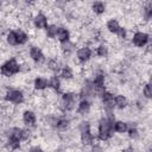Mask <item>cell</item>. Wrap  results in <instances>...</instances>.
I'll use <instances>...</instances> for the list:
<instances>
[{"label":"cell","mask_w":152,"mask_h":152,"mask_svg":"<svg viewBox=\"0 0 152 152\" xmlns=\"http://www.w3.org/2000/svg\"><path fill=\"white\" fill-rule=\"evenodd\" d=\"M15 33H17V40H18V45H26L28 42H30V34L24 31L23 28L18 27L15 30Z\"/></svg>","instance_id":"obj_20"},{"label":"cell","mask_w":152,"mask_h":152,"mask_svg":"<svg viewBox=\"0 0 152 152\" xmlns=\"http://www.w3.org/2000/svg\"><path fill=\"white\" fill-rule=\"evenodd\" d=\"M28 152H45L40 146H38V145H34V146H31L30 147V150H28Z\"/></svg>","instance_id":"obj_32"},{"label":"cell","mask_w":152,"mask_h":152,"mask_svg":"<svg viewBox=\"0 0 152 152\" xmlns=\"http://www.w3.org/2000/svg\"><path fill=\"white\" fill-rule=\"evenodd\" d=\"M5 40H6L7 45H10V46H17V45H18V40H17L15 30H8V31L6 32Z\"/></svg>","instance_id":"obj_22"},{"label":"cell","mask_w":152,"mask_h":152,"mask_svg":"<svg viewBox=\"0 0 152 152\" xmlns=\"http://www.w3.org/2000/svg\"><path fill=\"white\" fill-rule=\"evenodd\" d=\"M90 10H91V12L94 14L101 15V14H103L106 12L107 5L104 2H102V1H95V2H91L90 4Z\"/></svg>","instance_id":"obj_19"},{"label":"cell","mask_w":152,"mask_h":152,"mask_svg":"<svg viewBox=\"0 0 152 152\" xmlns=\"http://www.w3.org/2000/svg\"><path fill=\"white\" fill-rule=\"evenodd\" d=\"M131 42L135 48L144 49L150 44V33L146 31H135L132 36Z\"/></svg>","instance_id":"obj_5"},{"label":"cell","mask_w":152,"mask_h":152,"mask_svg":"<svg viewBox=\"0 0 152 152\" xmlns=\"http://www.w3.org/2000/svg\"><path fill=\"white\" fill-rule=\"evenodd\" d=\"M90 152H104V150L100 144H93L91 148H90Z\"/></svg>","instance_id":"obj_31"},{"label":"cell","mask_w":152,"mask_h":152,"mask_svg":"<svg viewBox=\"0 0 152 152\" xmlns=\"http://www.w3.org/2000/svg\"><path fill=\"white\" fill-rule=\"evenodd\" d=\"M69 125H70V120L69 119H66L64 116H58L57 124H56V127L55 128L58 129V131H65V129H68Z\"/></svg>","instance_id":"obj_25"},{"label":"cell","mask_w":152,"mask_h":152,"mask_svg":"<svg viewBox=\"0 0 152 152\" xmlns=\"http://www.w3.org/2000/svg\"><path fill=\"white\" fill-rule=\"evenodd\" d=\"M2 6H4V4H2V2H1V1H0V10H1V8H2Z\"/></svg>","instance_id":"obj_33"},{"label":"cell","mask_w":152,"mask_h":152,"mask_svg":"<svg viewBox=\"0 0 152 152\" xmlns=\"http://www.w3.org/2000/svg\"><path fill=\"white\" fill-rule=\"evenodd\" d=\"M4 100L7 103H13V104H21L25 101V94L21 89L18 88H8L6 89L4 94Z\"/></svg>","instance_id":"obj_4"},{"label":"cell","mask_w":152,"mask_h":152,"mask_svg":"<svg viewBox=\"0 0 152 152\" xmlns=\"http://www.w3.org/2000/svg\"><path fill=\"white\" fill-rule=\"evenodd\" d=\"M28 56L37 64H40V63L45 62V55H44L43 50L39 46H37V45H32L28 49Z\"/></svg>","instance_id":"obj_9"},{"label":"cell","mask_w":152,"mask_h":152,"mask_svg":"<svg viewBox=\"0 0 152 152\" xmlns=\"http://www.w3.org/2000/svg\"><path fill=\"white\" fill-rule=\"evenodd\" d=\"M78 103V95L74 91H65L62 94L61 97V104L63 110L65 112H71L74 109H76Z\"/></svg>","instance_id":"obj_3"},{"label":"cell","mask_w":152,"mask_h":152,"mask_svg":"<svg viewBox=\"0 0 152 152\" xmlns=\"http://www.w3.org/2000/svg\"><path fill=\"white\" fill-rule=\"evenodd\" d=\"M90 127H91V124L88 120H83V121H81L78 124V131H80V133L90 131Z\"/></svg>","instance_id":"obj_29"},{"label":"cell","mask_w":152,"mask_h":152,"mask_svg":"<svg viewBox=\"0 0 152 152\" xmlns=\"http://www.w3.org/2000/svg\"><path fill=\"white\" fill-rule=\"evenodd\" d=\"M91 56H93V50L88 45H83L78 48L76 51V58L80 63H87L88 61H90Z\"/></svg>","instance_id":"obj_8"},{"label":"cell","mask_w":152,"mask_h":152,"mask_svg":"<svg viewBox=\"0 0 152 152\" xmlns=\"http://www.w3.org/2000/svg\"><path fill=\"white\" fill-rule=\"evenodd\" d=\"M106 28H107V31H108L109 33L116 34V33L119 32V30L121 28V25H120V23H119L115 18H110V19L107 20V23H106Z\"/></svg>","instance_id":"obj_15"},{"label":"cell","mask_w":152,"mask_h":152,"mask_svg":"<svg viewBox=\"0 0 152 152\" xmlns=\"http://www.w3.org/2000/svg\"><path fill=\"white\" fill-rule=\"evenodd\" d=\"M95 53L97 57H101V58H104L109 55V46L106 44V43H101L96 46V50H95Z\"/></svg>","instance_id":"obj_23"},{"label":"cell","mask_w":152,"mask_h":152,"mask_svg":"<svg viewBox=\"0 0 152 152\" xmlns=\"http://www.w3.org/2000/svg\"><path fill=\"white\" fill-rule=\"evenodd\" d=\"M152 96V88H151V83L146 82L142 87V97L146 100H150Z\"/></svg>","instance_id":"obj_28"},{"label":"cell","mask_w":152,"mask_h":152,"mask_svg":"<svg viewBox=\"0 0 152 152\" xmlns=\"http://www.w3.org/2000/svg\"><path fill=\"white\" fill-rule=\"evenodd\" d=\"M115 36H116L119 39H122V40H125V39L127 38V30H126L125 27H122V26H121V28L119 30V32H118Z\"/></svg>","instance_id":"obj_30"},{"label":"cell","mask_w":152,"mask_h":152,"mask_svg":"<svg viewBox=\"0 0 152 152\" xmlns=\"http://www.w3.org/2000/svg\"><path fill=\"white\" fill-rule=\"evenodd\" d=\"M127 133H128V138H129L131 140H139L140 137H141V133H140V131L138 129L137 126H131V127H128Z\"/></svg>","instance_id":"obj_27"},{"label":"cell","mask_w":152,"mask_h":152,"mask_svg":"<svg viewBox=\"0 0 152 152\" xmlns=\"http://www.w3.org/2000/svg\"><path fill=\"white\" fill-rule=\"evenodd\" d=\"M128 131V124L124 120H115L113 122V132L118 134H124Z\"/></svg>","instance_id":"obj_17"},{"label":"cell","mask_w":152,"mask_h":152,"mask_svg":"<svg viewBox=\"0 0 152 152\" xmlns=\"http://www.w3.org/2000/svg\"><path fill=\"white\" fill-rule=\"evenodd\" d=\"M46 66H48V69H49L50 71H52V72H59V70H61V68H62L61 62H59L57 58H50V59L48 61V63H46Z\"/></svg>","instance_id":"obj_24"},{"label":"cell","mask_w":152,"mask_h":152,"mask_svg":"<svg viewBox=\"0 0 152 152\" xmlns=\"http://www.w3.org/2000/svg\"><path fill=\"white\" fill-rule=\"evenodd\" d=\"M33 89L34 90H38V91H43L48 88V78L46 77H43V76H37L34 80H33Z\"/></svg>","instance_id":"obj_14"},{"label":"cell","mask_w":152,"mask_h":152,"mask_svg":"<svg viewBox=\"0 0 152 152\" xmlns=\"http://www.w3.org/2000/svg\"><path fill=\"white\" fill-rule=\"evenodd\" d=\"M21 119H23V122H24L26 126H28V127H33V126H36V124H37V115H36V113H34L33 110H31V109L24 110L23 114H21Z\"/></svg>","instance_id":"obj_10"},{"label":"cell","mask_w":152,"mask_h":152,"mask_svg":"<svg viewBox=\"0 0 152 152\" xmlns=\"http://www.w3.org/2000/svg\"><path fill=\"white\" fill-rule=\"evenodd\" d=\"M48 88L52 89V90L56 91V93L59 91L61 88H62V81H61L59 76H56V75L51 76V77L48 80Z\"/></svg>","instance_id":"obj_21"},{"label":"cell","mask_w":152,"mask_h":152,"mask_svg":"<svg viewBox=\"0 0 152 152\" xmlns=\"http://www.w3.org/2000/svg\"><path fill=\"white\" fill-rule=\"evenodd\" d=\"M21 71V63L15 58L12 57L7 61H5L0 65V74L4 77H12Z\"/></svg>","instance_id":"obj_2"},{"label":"cell","mask_w":152,"mask_h":152,"mask_svg":"<svg viewBox=\"0 0 152 152\" xmlns=\"http://www.w3.org/2000/svg\"><path fill=\"white\" fill-rule=\"evenodd\" d=\"M57 30H58V25H56V24H49L48 27L45 28V37L49 38V39L56 38Z\"/></svg>","instance_id":"obj_26"},{"label":"cell","mask_w":152,"mask_h":152,"mask_svg":"<svg viewBox=\"0 0 152 152\" xmlns=\"http://www.w3.org/2000/svg\"><path fill=\"white\" fill-rule=\"evenodd\" d=\"M114 104H115V108L118 109H126L129 104V101H128V97L124 94H118L114 96Z\"/></svg>","instance_id":"obj_13"},{"label":"cell","mask_w":152,"mask_h":152,"mask_svg":"<svg viewBox=\"0 0 152 152\" xmlns=\"http://www.w3.org/2000/svg\"><path fill=\"white\" fill-rule=\"evenodd\" d=\"M115 121L114 118L103 116L99 120L96 137L100 141H108L113 137V122Z\"/></svg>","instance_id":"obj_1"},{"label":"cell","mask_w":152,"mask_h":152,"mask_svg":"<svg viewBox=\"0 0 152 152\" xmlns=\"http://www.w3.org/2000/svg\"><path fill=\"white\" fill-rule=\"evenodd\" d=\"M75 76L74 74V69L70 65H63L59 70V78H63L65 81H70L72 80Z\"/></svg>","instance_id":"obj_16"},{"label":"cell","mask_w":152,"mask_h":152,"mask_svg":"<svg viewBox=\"0 0 152 152\" xmlns=\"http://www.w3.org/2000/svg\"><path fill=\"white\" fill-rule=\"evenodd\" d=\"M32 25L36 30L40 31V30H45L49 25V19L48 17L42 13V12H38L33 15V19H32Z\"/></svg>","instance_id":"obj_7"},{"label":"cell","mask_w":152,"mask_h":152,"mask_svg":"<svg viewBox=\"0 0 152 152\" xmlns=\"http://www.w3.org/2000/svg\"><path fill=\"white\" fill-rule=\"evenodd\" d=\"M80 140H81V142H82L83 146H91L94 144V141H95V135L90 131L82 132L80 134Z\"/></svg>","instance_id":"obj_18"},{"label":"cell","mask_w":152,"mask_h":152,"mask_svg":"<svg viewBox=\"0 0 152 152\" xmlns=\"http://www.w3.org/2000/svg\"><path fill=\"white\" fill-rule=\"evenodd\" d=\"M101 101L103 104V109L106 113H113L115 104H114V94L109 90H104L101 95Z\"/></svg>","instance_id":"obj_6"},{"label":"cell","mask_w":152,"mask_h":152,"mask_svg":"<svg viewBox=\"0 0 152 152\" xmlns=\"http://www.w3.org/2000/svg\"><path fill=\"white\" fill-rule=\"evenodd\" d=\"M91 110V103L89 100L87 99H81L77 103V107H76V112L80 114V115H88Z\"/></svg>","instance_id":"obj_12"},{"label":"cell","mask_w":152,"mask_h":152,"mask_svg":"<svg viewBox=\"0 0 152 152\" xmlns=\"http://www.w3.org/2000/svg\"><path fill=\"white\" fill-rule=\"evenodd\" d=\"M70 38H71V33H70L69 28H66V27H64V26H58L57 34H56V39H57L61 44H64V43L70 42Z\"/></svg>","instance_id":"obj_11"}]
</instances>
